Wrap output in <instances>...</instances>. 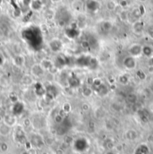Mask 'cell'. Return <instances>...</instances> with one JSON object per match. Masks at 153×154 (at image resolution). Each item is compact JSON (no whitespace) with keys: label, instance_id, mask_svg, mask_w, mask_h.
I'll return each instance as SVG.
<instances>
[{"label":"cell","instance_id":"obj_1","mask_svg":"<svg viewBox=\"0 0 153 154\" xmlns=\"http://www.w3.org/2000/svg\"><path fill=\"white\" fill-rule=\"evenodd\" d=\"M32 74L34 76L37 77V78H40V77L42 76V75L44 74V70L41 68L39 64L38 65H34L33 67L32 68Z\"/></svg>","mask_w":153,"mask_h":154},{"label":"cell","instance_id":"obj_2","mask_svg":"<svg viewBox=\"0 0 153 154\" xmlns=\"http://www.w3.org/2000/svg\"><path fill=\"white\" fill-rule=\"evenodd\" d=\"M31 143L33 146L35 147H40L43 143H44V141H43V138L41 136H39L38 134H36L35 136L32 137V141H31Z\"/></svg>","mask_w":153,"mask_h":154},{"label":"cell","instance_id":"obj_3","mask_svg":"<svg viewBox=\"0 0 153 154\" xmlns=\"http://www.w3.org/2000/svg\"><path fill=\"white\" fill-rule=\"evenodd\" d=\"M39 66H41V68L45 71V70H49L53 66H54V64L52 63V61H50L49 59H46V58H44V59H42L41 61H40V63H39Z\"/></svg>","mask_w":153,"mask_h":154},{"label":"cell","instance_id":"obj_4","mask_svg":"<svg viewBox=\"0 0 153 154\" xmlns=\"http://www.w3.org/2000/svg\"><path fill=\"white\" fill-rule=\"evenodd\" d=\"M12 132V127L8 126L5 124L0 125V135L2 136H8Z\"/></svg>","mask_w":153,"mask_h":154},{"label":"cell","instance_id":"obj_5","mask_svg":"<svg viewBox=\"0 0 153 154\" xmlns=\"http://www.w3.org/2000/svg\"><path fill=\"white\" fill-rule=\"evenodd\" d=\"M24 134H24V133H23V130H21V129H19V130H17V131H16L15 137H16V140H17V142H18V143H25L27 142L26 137H25V135H24Z\"/></svg>","mask_w":153,"mask_h":154},{"label":"cell","instance_id":"obj_6","mask_svg":"<svg viewBox=\"0 0 153 154\" xmlns=\"http://www.w3.org/2000/svg\"><path fill=\"white\" fill-rule=\"evenodd\" d=\"M25 63V58L23 55H17L14 57V64L16 66H23Z\"/></svg>","mask_w":153,"mask_h":154},{"label":"cell","instance_id":"obj_7","mask_svg":"<svg viewBox=\"0 0 153 154\" xmlns=\"http://www.w3.org/2000/svg\"><path fill=\"white\" fill-rule=\"evenodd\" d=\"M62 46V43L59 39H53L52 41H50L49 43V47L50 48L53 50V51H57V50H59L60 48Z\"/></svg>","mask_w":153,"mask_h":154},{"label":"cell","instance_id":"obj_8","mask_svg":"<svg viewBox=\"0 0 153 154\" xmlns=\"http://www.w3.org/2000/svg\"><path fill=\"white\" fill-rule=\"evenodd\" d=\"M4 122H5L4 124L7 125L10 127H13L15 125L16 120H15V117H14V116H12L10 115H6L5 116V118H4Z\"/></svg>","mask_w":153,"mask_h":154},{"label":"cell","instance_id":"obj_9","mask_svg":"<svg viewBox=\"0 0 153 154\" xmlns=\"http://www.w3.org/2000/svg\"><path fill=\"white\" fill-rule=\"evenodd\" d=\"M130 52L133 56H136V55H139L141 54L142 52V48L141 46L139 45H133L131 48H130Z\"/></svg>","mask_w":153,"mask_h":154},{"label":"cell","instance_id":"obj_10","mask_svg":"<svg viewBox=\"0 0 153 154\" xmlns=\"http://www.w3.org/2000/svg\"><path fill=\"white\" fill-rule=\"evenodd\" d=\"M42 5H41L38 1L37 0H33V1H32V3H31V6H32V8L33 9V10H36V11H39L41 8H42Z\"/></svg>","mask_w":153,"mask_h":154},{"label":"cell","instance_id":"obj_11","mask_svg":"<svg viewBox=\"0 0 153 154\" xmlns=\"http://www.w3.org/2000/svg\"><path fill=\"white\" fill-rule=\"evenodd\" d=\"M9 85V82H8V79L7 77L5 76V75H2L0 77V87H7Z\"/></svg>","mask_w":153,"mask_h":154},{"label":"cell","instance_id":"obj_12","mask_svg":"<svg viewBox=\"0 0 153 154\" xmlns=\"http://www.w3.org/2000/svg\"><path fill=\"white\" fill-rule=\"evenodd\" d=\"M62 110L65 113H69L71 111V105H70V103H68V102L64 103L63 106H62Z\"/></svg>","mask_w":153,"mask_h":154},{"label":"cell","instance_id":"obj_13","mask_svg":"<svg viewBox=\"0 0 153 154\" xmlns=\"http://www.w3.org/2000/svg\"><path fill=\"white\" fill-rule=\"evenodd\" d=\"M8 151V144L6 143H0V152H6Z\"/></svg>","mask_w":153,"mask_h":154},{"label":"cell","instance_id":"obj_14","mask_svg":"<svg viewBox=\"0 0 153 154\" xmlns=\"http://www.w3.org/2000/svg\"><path fill=\"white\" fill-rule=\"evenodd\" d=\"M63 120H64V117L61 114H57L55 116V122L57 123V124H61L63 122Z\"/></svg>","mask_w":153,"mask_h":154},{"label":"cell","instance_id":"obj_15","mask_svg":"<svg viewBox=\"0 0 153 154\" xmlns=\"http://www.w3.org/2000/svg\"><path fill=\"white\" fill-rule=\"evenodd\" d=\"M55 154H65V152L62 149H57L55 151Z\"/></svg>","mask_w":153,"mask_h":154},{"label":"cell","instance_id":"obj_16","mask_svg":"<svg viewBox=\"0 0 153 154\" xmlns=\"http://www.w3.org/2000/svg\"><path fill=\"white\" fill-rule=\"evenodd\" d=\"M38 1L41 5H44V4H46V2H47V0H37Z\"/></svg>","mask_w":153,"mask_h":154},{"label":"cell","instance_id":"obj_17","mask_svg":"<svg viewBox=\"0 0 153 154\" xmlns=\"http://www.w3.org/2000/svg\"><path fill=\"white\" fill-rule=\"evenodd\" d=\"M21 154H31V153H30V152H29V151H24V152H23Z\"/></svg>","mask_w":153,"mask_h":154},{"label":"cell","instance_id":"obj_18","mask_svg":"<svg viewBox=\"0 0 153 154\" xmlns=\"http://www.w3.org/2000/svg\"><path fill=\"white\" fill-rule=\"evenodd\" d=\"M52 2H54V3H57V2H59L60 0H51Z\"/></svg>","mask_w":153,"mask_h":154},{"label":"cell","instance_id":"obj_19","mask_svg":"<svg viewBox=\"0 0 153 154\" xmlns=\"http://www.w3.org/2000/svg\"><path fill=\"white\" fill-rule=\"evenodd\" d=\"M1 3H2V0H0V5H1Z\"/></svg>","mask_w":153,"mask_h":154},{"label":"cell","instance_id":"obj_20","mask_svg":"<svg viewBox=\"0 0 153 154\" xmlns=\"http://www.w3.org/2000/svg\"><path fill=\"white\" fill-rule=\"evenodd\" d=\"M0 91H1V87H0Z\"/></svg>","mask_w":153,"mask_h":154},{"label":"cell","instance_id":"obj_21","mask_svg":"<svg viewBox=\"0 0 153 154\" xmlns=\"http://www.w3.org/2000/svg\"><path fill=\"white\" fill-rule=\"evenodd\" d=\"M95 1H96V0H95Z\"/></svg>","mask_w":153,"mask_h":154}]
</instances>
